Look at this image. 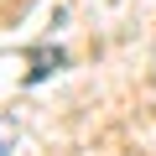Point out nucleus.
<instances>
[{"label": "nucleus", "instance_id": "f257e3e1", "mask_svg": "<svg viewBox=\"0 0 156 156\" xmlns=\"http://www.w3.org/2000/svg\"><path fill=\"white\" fill-rule=\"evenodd\" d=\"M37 62H42V68H31V73H26V83H42V78H47V73L62 62V47H52V52H37Z\"/></svg>", "mask_w": 156, "mask_h": 156}, {"label": "nucleus", "instance_id": "f03ea898", "mask_svg": "<svg viewBox=\"0 0 156 156\" xmlns=\"http://www.w3.org/2000/svg\"><path fill=\"white\" fill-rule=\"evenodd\" d=\"M11 140H16V125H11V120H0V156L11 151Z\"/></svg>", "mask_w": 156, "mask_h": 156}]
</instances>
